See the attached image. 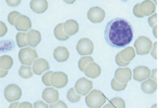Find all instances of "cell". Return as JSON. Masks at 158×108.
I'll list each match as a JSON object with an SVG mask.
<instances>
[{
	"label": "cell",
	"mask_w": 158,
	"mask_h": 108,
	"mask_svg": "<svg viewBox=\"0 0 158 108\" xmlns=\"http://www.w3.org/2000/svg\"><path fill=\"white\" fill-rule=\"evenodd\" d=\"M77 51L80 55H90L94 52V43L89 39H81L77 43Z\"/></svg>",
	"instance_id": "obj_8"
},
{
	"label": "cell",
	"mask_w": 158,
	"mask_h": 108,
	"mask_svg": "<svg viewBox=\"0 0 158 108\" xmlns=\"http://www.w3.org/2000/svg\"><path fill=\"white\" fill-rule=\"evenodd\" d=\"M157 89V83L156 81H153L151 79H148L143 82L141 84V90L143 91L144 93L151 94L155 93Z\"/></svg>",
	"instance_id": "obj_22"
},
{
	"label": "cell",
	"mask_w": 158,
	"mask_h": 108,
	"mask_svg": "<svg viewBox=\"0 0 158 108\" xmlns=\"http://www.w3.org/2000/svg\"><path fill=\"white\" fill-rule=\"evenodd\" d=\"M27 39H28V44L31 47H35L36 45H39V43L41 40V35L40 31L36 30H31L27 34Z\"/></svg>",
	"instance_id": "obj_19"
},
{
	"label": "cell",
	"mask_w": 158,
	"mask_h": 108,
	"mask_svg": "<svg viewBox=\"0 0 158 108\" xmlns=\"http://www.w3.org/2000/svg\"><path fill=\"white\" fill-rule=\"evenodd\" d=\"M156 73H157V70H156V69H154L153 71H152V72L150 73V78H151V80H153V81H156V79H157Z\"/></svg>",
	"instance_id": "obj_41"
},
{
	"label": "cell",
	"mask_w": 158,
	"mask_h": 108,
	"mask_svg": "<svg viewBox=\"0 0 158 108\" xmlns=\"http://www.w3.org/2000/svg\"><path fill=\"white\" fill-rule=\"evenodd\" d=\"M111 88L115 91H121V90H124L125 89L127 88V84H121V83L117 82L115 79H112Z\"/></svg>",
	"instance_id": "obj_29"
},
{
	"label": "cell",
	"mask_w": 158,
	"mask_h": 108,
	"mask_svg": "<svg viewBox=\"0 0 158 108\" xmlns=\"http://www.w3.org/2000/svg\"><path fill=\"white\" fill-rule=\"evenodd\" d=\"M15 28L17 29L19 31L22 32H26L31 30V22L29 17L24 15H21L18 19L16 20L15 23Z\"/></svg>",
	"instance_id": "obj_13"
},
{
	"label": "cell",
	"mask_w": 158,
	"mask_h": 108,
	"mask_svg": "<svg viewBox=\"0 0 158 108\" xmlns=\"http://www.w3.org/2000/svg\"><path fill=\"white\" fill-rule=\"evenodd\" d=\"M32 74H34V71H32V68H31L30 66L22 65V66L19 68V76L21 78L30 79L32 77Z\"/></svg>",
	"instance_id": "obj_25"
},
{
	"label": "cell",
	"mask_w": 158,
	"mask_h": 108,
	"mask_svg": "<svg viewBox=\"0 0 158 108\" xmlns=\"http://www.w3.org/2000/svg\"><path fill=\"white\" fill-rule=\"evenodd\" d=\"M42 98L47 103H55L59 100V93L56 89L53 88H47L43 90L42 93Z\"/></svg>",
	"instance_id": "obj_15"
},
{
	"label": "cell",
	"mask_w": 158,
	"mask_h": 108,
	"mask_svg": "<svg viewBox=\"0 0 158 108\" xmlns=\"http://www.w3.org/2000/svg\"><path fill=\"white\" fill-rule=\"evenodd\" d=\"M102 108H115V107H114L111 103H108V104H106V105L103 106Z\"/></svg>",
	"instance_id": "obj_45"
},
{
	"label": "cell",
	"mask_w": 158,
	"mask_h": 108,
	"mask_svg": "<svg viewBox=\"0 0 158 108\" xmlns=\"http://www.w3.org/2000/svg\"><path fill=\"white\" fill-rule=\"evenodd\" d=\"M34 108H49V107L43 101H35L34 103Z\"/></svg>",
	"instance_id": "obj_36"
},
{
	"label": "cell",
	"mask_w": 158,
	"mask_h": 108,
	"mask_svg": "<svg viewBox=\"0 0 158 108\" xmlns=\"http://www.w3.org/2000/svg\"><path fill=\"white\" fill-rule=\"evenodd\" d=\"M157 42H154L153 45H152V49L150 50L151 52V55L153 56L154 59H157Z\"/></svg>",
	"instance_id": "obj_37"
},
{
	"label": "cell",
	"mask_w": 158,
	"mask_h": 108,
	"mask_svg": "<svg viewBox=\"0 0 158 108\" xmlns=\"http://www.w3.org/2000/svg\"><path fill=\"white\" fill-rule=\"evenodd\" d=\"M49 69V64L43 58H39L32 64V71L35 75H41L44 72L48 71Z\"/></svg>",
	"instance_id": "obj_16"
},
{
	"label": "cell",
	"mask_w": 158,
	"mask_h": 108,
	"mask_svg": "<svg viewBox=\"0 0 158 108\" xmlns=\"http://www.w3.org/2000/svg\"><path fill=\"white\" fill-rule=\"evenodd\" d=\"M65 34L67 35H74L79 31V24L75 20H68L63 24Z\"/></svg>",
	"instance_id": "obj_21"
},
{
	"label": "cell",
	"mask_w": 158,
	"mask_h": 108,
	"mask_svg": "<svg viewBox=\"0 0 158 108\" xmlns=\"http://www.w3.org/2000/svg\"><path fill=\"white\" fill-rule=\"evenodd\" d=\"M37 59V53L32 47L22 48L19 51V60L25 66H30Z\"/></svg>",
	"instance_id": "obj_5"
},
{
	"label": "cell",
	"mask_w": 158,
	"mask_h": 108,
	"mask_svg": "<svg viewBox=\"0 0 158 108\" xmlns=\"http://www.w3.org/2000/svg\"><path fill=\"white\" fill-rule=\"evenodd\" d=\"M133 12H134V15L135 16V17H138V18H143V17H141V15L139 14V4H137V5H135V6L134 7Z\"/></svg>",
	"instance_id": "obj_38"
},
{
	"label": "cell",
	"mask_w": 158,
	"mask_h": 108,
	"mask_svg": "<svg viewBox=\"0 0 158 108\" xmlns=\"http://www.w3.org/2000/svg\"><path fill=\"white\" fill-rule=\"evenodd\" d=\"M21 14L17 11H13V12H11L9 15H8V22L10 25L12 26H15V23H16V20L18 19V17H20Z\"/></svg>",
	"instance_id": "obj_31"
},
{
	"label": "cell",
	"mask_w": 158,
	"mask_h": 108,
	"mask_svg": "<svg viewBox=\"0 0 158 108\" xmlns=\"http://www.w3.org/2000/svg\"><path fill=\"white\" fill-rule=\"evenodd\" d=\"M135 48L132 46H128L117 54L115 61L118 66L125 67V66H128L131 63V61L135 58Z\"/></svg>",
	"instance_id": "obj_3"
},
{
	"label": "cell",
	"mask_w": 158,
	"mask_h": 108,
	"mask_svg": "<svg viewBox=\"0 0 158 108\" xmlns=\"http://www.w3.org/2000/svg\"><path fill=\"white\" fill-rule=\"evenodd\" d=\"M152 45H153V43H152L150 39H148V37H146L144 35H141L138 37L135 41V53L139 54V55L148 54L150 50L152 49Z\"/></svg>",
	"instance_id": "obj_4"
},
{
	"label": "cell",
	"mask_w": 158,
	"mask_h": 108,
	"mask_svg": "<svg viewBox=\"0 0 158 108\" xmlns=\"http://www.w3.org/2000/svg\"><path fill=\"white\" fill-rule=\"evenodd\" d=\"M13 66V59L9 55H2L0 57V68L1 70H6L9 71Z\"/></svg>",
	"instance_id": "obj_23"
},
{
	"label": "cell",
	"mask_w": 158,
	"mask_h": 108,
	"mask_svg": "<svg viewBox=\"0 0 158 108\" xmlns=\"http://www.w3.org/2000/svg\"><path fill=\"white\" fill-rule=\"evenodd\" d=\"M54 35H55L58 40H67L69 39V35L65 34L63 24H58L55 27V29H54Z\"/></svg>",
	"instance_id": "obj_24"
},
{
	"label": "cell",
	"mask_w": 158,
	"mask_h": 108,
	"mask_svg": "<svg viewBox=\"0 0 158 108\" xmlns=\"http://www.w3.org/2000/svg\"><path fill=\"white\" fill-rule=\"evenodd\" d=\"M51 85L56 89H62L68 84V77L63 72H53L51 75Z\"/></svg>",
	"instance_id": "obj_9"
},
{
	"label": "cell",
	"mask_w": 158,
	"mask_h": 108,
	"mask_svg": "<svg viewBox=\"0 0 158 108\" xmlns=\"http://www.w3.org/2000/svg\"><path fill=\"white\" fill-rule=\"evenodd\" d=\"M19 105H20V103L17 101V102H14V103H12L10 106H9V108H19Z\"/></svg>",
	"instance_id": "obj_42"
},
{
	"label": "cell",
	"mask_w": 158,
	"mask_h": 108,
	"mask_svg": "<svg viewBox=\"0 0 158 108\" xmlns=\"http://www.w3.org/2000/svg\"><path fill=\"white\" fill-rule=\"evenodd\" d=\"M92 89V83L85 78H81L75 85V90L80 95H88Z\"/></svg>",
	"instance_id": "obj_7"
},
{
	"label": "cell",
	"mask_w": 158,
	"mask_h": 108,
	"mask_svg": "<svg viewBox=\"0 0 158 108\" xmlns=\"http://www.w3.org/2000/svg\"><path fill=\"white\" fill-rule=\"evenodd\" d=\"M52 71H48L47 73H45L44 75H43V77H42V83L44 84V85L46 86H51V81H50V78H51V75H52Z\"/></svg>",
	"instance_id": "obj_32"
},
{
	"label": "cell",
	"mask_w": 158,
	"mask_h": 108,
	"mask_svg": "<svg viewBox=\"0 0 158 108\" xmlns=\"http://www.w3.org/2000/svg\"><path fill=\"white\" fill-rule=\"evenodd\" d=\"M153 35H154L155 37L157 36V25H155V26L153 27Z\"/></svg>",
	"instance_id": "obj_44"
},
{
	"label": "cell",
	"mask_w": 158,
	"mask_h": 108,
	"mask_svg": "<svg viewBox=\"0 0 158 108\" xmlns=\"http://www.w3.org/2000/svg\"><path fill=\"white\" fill-rule=\"evenodd\" d=\"M150 69L146 66H139L134 69L133 78L137 82H143V81L150 78Z\"/></svg>",
	"instance_id": "obj_11"
},
{
	"label": "cell",
	"mask_w": 158,
	"mask_h": 108,
	"mask_svg": "<svg viewBox=\"0 0 158 108\" xmlns=\"http://www.w3.org/2000/svg\"><path fill=\"white\" fill-rule=\"evenodd\" d=\"M6 3L9 5V6L15 7V6H18V5L21 3V1H20V0H18V1H6Z\"/></svg>",
	"instance_id": "obj_40"
},
{
	"label": "cell",
	"mask_w": 158,
	"mask_h": 108,
	"mask_svg": "<svg viewBox=\"0 0 158 108\" xmlns=\"http://www.w3.org/2000/svg\"><path fill=\"white\" fill-rule=\"evenodd\" d=\"M104 39L107 44L113 48L125 47L133 40V27L126 19L115 18L107 23Z\"/></svg>",
	"instance_id": "obj_1"
},
{
	"label": "cell",
	"mask_w": 158,
	"mask_h": 108,
	"mask_svg": "<svg viewBox=\"0 0 158 108\" xmlns=\"http://www.w3.org/2000/svg\"><path fill=\"white\" fill-rule=\"evenodd\" d=\"M151 108H157V104H153Z\"/></svg>",
	"instance_id": "obj_46"
},
{
	"label": "cell",
	"mask_w": 158,
	"mask_h": 108,
	"mask_svg": "<svg viewBox=\"0 0 158 108\" xmlns=\"http://www.w3.org/2000/svg\"><path fill=\"white\" fill-rule=\"evenodd\" d=\"M84 72H85L86 77L91 78V79H96L97 77H99V76H100L101 69H100L98 64H96L94 62H91L85 67Z\"/></svg>",
	"instance_id": "obj_17"
},
{
	"label": "cell",
	"mask_w": 158,
	"mask_h": 108,
	"mask_svg": "<svg viewBox=\"0 0 158 108\" xmlns=\"http://www.w3.org/2000/svg\"><path fill=\"white\" fill-rule=\"evenodd\" d=\"M106 102V97L100 90H91L85 97V104L89 108H101Z\"/></svg>",
	"instance_id": "obj_2"
},
{
	"label": "cell",
	"mask_w": 158,
	"mask_h": 108,
	"mask_svg": "<svg viewBox=\"0 0 158 108\" xmlns=\"http://www.w3.org/2000/svg\"><path fill=\"white\" fill-rule=\"evenodd\" d=\"M53 56L58 62H65L69 59V51L65 46H58L54 49Z\"/></svg>",
	"instance_id": "obj_20"
},
{
	"label": "cell",
	"mask_w": 158,
	"mask_h": 108,
	"mask_svg": "<svg viewBox=\"0 0 158 108\" xmlns=\"http://www.w3.org/2000/svg\"><path fill=\"white\" fill-rule=\"evenodd\" d=\"M91 62H94V59H92V57H90V56H85V57H83V58H81V59H80V61H79V63H78L80 71L84 72V71H85V67L88 66V65H89V63H91Z\"/></svg>",
	"instance_id": "obj_28"
},
{
	"label": "cell",
	"mask_w": 158,
	"mask_h": 108,
	"mask_svg": "<svg viewBox=\"0 0 158 108\" xmlns=\"http://www.w3.org/2000/svg\"><path fill=\"white\" fill-rule=\"evenodd\" d=\"M155 9V4L152 1H149V0L139 3V11L143 18L144 16H150L151 14H154Z\"/></svg>",
	"instance_id": "obj_14"
},
{
	"label": "cell",
	"mask_w": 158,
	"mask_h": 108,
	"mask_svg": "<svg viewBox=\"0 0 158 108\" xmlns=\"http://www.w3.org/2000/svg\"><path fill=\"white\" fill-rule=\"evenodd\" d=\"M104 18L105 12L100 7H92L88 11V19L91 23H101Z\"/></svg>",
	"instance_id": "obj_10"
},
{
	"label": "cell",
	"mask_w": 158,
	"mask_h": 108,
	"mask_svg": "<svg viewBox=\"0 0 158 108\" xmlns=\"http://www.w3.org/2000/svg\"><path fill=\"white\" fill-rule=\"evenodd\" d=\"M156 20H157V15L156 14L151 15L150 17L148 18V25L153 28L155 25H157V21Z\"/></svg>",
	"instance_id": "obj_34"
},
{
	"label": "cell",
	"mask_w": 158,
	"mask_h": 108,
	"mask_svg": "<svg viewBox=\"0 0 158 108\" xmlns=\"http://www.w3.org/2000/svg\"><path fill=\"white\" fill-rule=\"evenodd\" d=\"M81 95H80L79 93H77V91L75 90V89H70L68 90V93H67V98L70 102H72V103H76V102H78L81 100Z\"/></svg>",
	"instance_id": "obj_27"
},
{
	"label": "cell",
	"mask_w": 158,
	"mask_h": 108,
	"mask_svg": "<svg viewBox=\"0 0 158 108\" xmlns=\"http://www.w3.org/2000/svg\"><path fill=\"white\" fill-rule=\"evenodd\" d=\"M16 40H17V45L21 48H26L28 46V39H27V34L26 32H18L16 35Z\"/></svg>",
	"instance_id": "obj_26"
},
{
	"label": "cell",
	"mask_w": 158,
	"mask_h": 108,
	"mask_svg": "<svg viewBox=\"0 0 158 108\" xmlns=\"http://www.w3.org/2000/svg\"><path fill=\"white\" fill-rule=\"evenodd\" d=\"M110 103L115 108H126L125 101L121 98V97H114V98H112L110 100Z\"/></svg>",
	"instance_id": "obj_30"
},
{
	"label": "cell",
	"mask_w": 158,
	"mask_h": 108,
	"mask_svg": "<svg viewBox=\"0 0 158 108\" xmlns=\"http://www.w3.org/2000/svg\"><path fill=\"white\" fill-rule=\"evenodd\" d=\"M7 32V27L3 22H0V36H4Z\"/></svg>",
	"instance_id": "obj_35"
},
{
	"label": "cell",
	"mask_w": 158,
	"mask_h": 108,
	"mask_svg": "<svg viewBox=\"0 0 158 108\" xmlns=\"http://www.w3.org/2000/svg\"><path fill=\"white\" fill-rule=\"evenodd\" d=\"M30 6L32 12L36 14H41L47 10L48 2L45 1V0H32V1L30 2Z\"/></svg>",
	"instance_id": "obj_18"
},
{
	"label": "cell",
	"mask_w": 158,
	"mask_h": 108,
	"mask_svg": "<svg viewBox=\"0 0 158 108\" xmlns=\"http://www.w3.org/2000/svg\"><path fill=\"white\" fill-rule=\"evenodd\" d=\"M7 73H8V71H6V70H1V71H0V77L1 78L5 77V76L7 75Z\"/></svg>",
	"instance_id": "obj_43"
},
{
	"label": "cell",
	"mask_w": 158,
	"mask_h": 108,
	"mask_svg": "<svg viewBox=\"0 0 158 108\" xmlns=\"http://www.w3.org/2000/svg\"><path fill=\"white\" fill-rule=\"evenodd\" d=\"M19 108H32V104L30 102H22L19 105Z\"/></svg>",
	"instance_id": "obj_39"
},
{
	"label": "cell",
	"mask_w": 158,
	"mask_h": 108,
	"mask_svg": "<svg viewBox=\"0 0 158 108\" xmlns=\"http://www.w3.org/2000/svg\"><path fill=\"white\" fill-rule=\"evenodd\" d=\"M49 108H68V106L64 101L58 100L57 102H55V103H52L49 106Z\"/></svg>",
	"instance_id": "obj_33"
},
{
	"label": "cell",
	"mask_w": 158,
	"mask_h": 108,
	"mask_svg": "<svg viewBox=\"0 0 158 108\" xmlns=\"http://www.w3.org/2000/svg\"><path fill=\"white\" fill-rule=\"evenodd\" d=\"M114 79L121 84H128L129 81L132 79V71L129 68H119L115 71Z\"/></svg>",
	"instance_id": "obj_12"
},
{
	"label": "cell",
	"mask_w": 158,
	"mask_h": 108,
	"mask_svg": "<svg viewBox=\"0 0 158 108\" xmlns=\"http://www.w3.org/2000/svg\"><path fill=\"white\" fill-rule=\"evenodd\" d=\"M4 96L7 101L15 102L21 98L22 96V89L18 85L11 84L7 85L4 89Z\"/></svg>",
	"instance_id": "obj_6"
}]
</instances>
